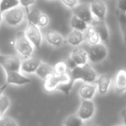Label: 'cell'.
Here are the masks:
<instances>
[{
  "instance_id": "obj_1",
  "label": "cell",
  "mask_w": 126,
  "mask_h": 126,
  "mask_svg": "<svg viewBox=\"0 0 126 126\" xmlns=\"http://www.w3.org/2000/svg\"><path fill=\"white\" fill-rule=\"evenodd\" d=\"M69 74L74 82L81 80L84 83H95L98 78L96 71L91 67V65H89V63L84 66H77L70 70Z\"/></svg>"
},
{
  "instance_id": "obj_2",
  "label": "cell",
  "mask_w": 126,
  "mask_h": 126,
  "mask_svg": "<svg viewBox=\"0 0 126 126\" xmlns=\"http://www.w3.org/2000/svg\"><path fill=\"white\" fill-rule=\"evenodd\" d=\"M13 45L16 52L26 59L31 57L34 53V49H35L32 43L27 38L24 31H19L15 35V38L13 40Z\"/></svg>"
},
{
  "instance_id": "obj_3",
  "label": "cell",
  "mask_w": 126,
  "mask_h": 126,
  "mask_svg": "<svg viewBox=\"0 0 126 126\" xmlns=\"http://www.w3.org/2000/svg\"><path fill=\"white\" fill-rule=\"evenodd\" d=\"M2 15L3 21L11 27H16L20 25L25 18L24 11L20 6L9 10Z\"/></svg>"
},
{
  "instance_id": "obj_4",
  "label": "cell",
  "mask_w": 126,
  "mask_h": 126,
  "mask_svg": "<svg viewBox=\"0 0 126 126\" xmlns=\"http://www.w3.org/2000/svg\"><path fill=\"white\" fill-rule=\"evenodd\" d=\"M70 79L71 77L69 72L62 75H59L53 73L47 79H44V88L47 92H53L54 90H57V88L61 85L67 83L70 80Z\"/></svg>"
},
{
  "instance_id": "obj_5",
  "label": "cell",
  "mask_w": 126,
  "mask_h": 126,
  "mask_svg": "<svg viewBox=\"0 0 126 126\" xmlns=\"http://www.w3.org/2000/svg\"><path fill=\"white\" fill-rule=\"evenodd\" d=\"M87 52L89 61H91L92 63H94V64L102 62L108 56V49L105 44L102 43L91 46Z\"/></svg>"
},
{
  "instance_id": "obj_6",
  "label": "cell",
  "mask_w": 126,
  "mask_h": 126,
  "mask_svg": "<svg viewBox=\"0 0 126 126\" xmlns=\"http://www.w3.org/2000/svg\"><path fill=\"white\" fill-rule=\"evenodd\" d=\"M24 32L27 38L32 43L34 47L37 49L40 48L42 44V40H43V37H42V34L40 30V28L37 25L33 24L31 23H28L27 28Z\"/></svg>"
},
{
  "instance_id": "obj_7",
  "label": "cell",
  "mask_w": 126,
  "mask_h": 126,
  "mask_svg": "<svg viewBox=\"0 0 126 126\" xmlns=\"http://www.w3.org/2000/svg\"><path fill=\"white\" fill-rule=\"evenodd\" d=\"M96 111V106L93 100L82 99L77 110V116L83 121H87L93 117Z\"/></svg>"
},
{
  "instance_id": "obj_8",
  "label": "cell",
  "mask_w": 126,
  "mask_h": 126,
  "mask_svg": "<svg viewBox=\"0 0 126 126\" xmlns=\"http://www.w3.org/2000/svg\"><path fill=\"white\" fill-rule=\"evenodd\" d=\"M71 11L74 16L83 20L88 24H91L92 22L94 20V17L92 14L91 8H90V4H79Z\"/></svg>"
},
{
  "instance_id": "obj_9",
  "label": "cell",
  "mask_w": 126,
  "mask_h": 126,
  "mask_svg": "<svg viewBox=\"0 0 126 126\" xmlns=\"http://www.w3.org/2000/svg\"><path fill=\"white\" fill-rule=\"evenodd\" d=\"M5 72V83L7 85H23L31 83V79L25 77L20 71H4Z\"/></svg>"
},
{
  "instance_id": "obj_10",
  "label": "cell",
  "mask_w": 126,
  "mask_h": 126,
  "mask_svg": "<svg viewBox=\"0 0 126 126\" xmlns=\"http://www.w3.org/2000/svg\"><path fill=\"white\" fill-rule=\"evenodd\" d=\"M92 14L94 19L105 21L107 14V7L105 1L103 0H93L90 3Z\"/></svg>"
},
{
  "instance_id": "obj_11",
  "label": "cell",
  "mask_w": 126,
  "mask_h": 126,
  "mask_svg": "<svg viewBox=\"0 0 126 126\" xmlns=\"http://www.w3.org/2000/svg\"><path fill=\"white\" fill-rule=\"evenodd\" d=\"M95 84L97 86V91L98 94L105 96L107 94L111 84V77L109 74H102L98 76Z\"/></svg>"
},
{
  "instance_id": "obj_12",
  "label": "cell",
  "mask_w": 126,
  "mask_h": 126,
  "mask_svg": "<svg viewBox=\"0 0 126 126\" xmlns=\"http://www.w3.org/2000/svg\"><path fill=\"white\" fill-rule=\"evenodd\" d=\"M113 86L117 94H123L126 92V69L117 71L114 77Z\"/></svg>"
},
{
  "instance_id": "obj_13",
  "label": "cell",
  "mask_w": 126,
  "mask_h": 126,
  "mask_svg": "<svg viewBox=\"0 0 126 126\" xmlns=\"http://www.w3.org/2000/svg\"><path fill=\"white\" fill-rule=\"evenodd\" d=\"M70 59L75 63L76 66H84L89 62L87 50L82 47H76L74 49L70 54Z\"/></svg>"
},
{
  "instance_id": "obj_14",
  "label": "cell",
  "mask_w": 126,
  "mask_h": 126,
  "mask_svg": "<svg viewBox=\"0 0 126 126\" xmlns=\"http://www.w3.org/2000/svg\"><path fill=\"white\" fill-rule=\"evenodd\" d=\"M0 65L2 66L4 71H20L21 72L22 61L17 56L4 55V60Z\"/></svg>"
},
{
  "instance_id": "obj_15",
  "label": "cell",
  "mask_w": 126,
  "mask_h": 126,
  "mask_svg": "<svg viewBox=\"0 0 126 126\" xmlns=\"http://www.w3.org/2000/svg\"><path fill=\"white\" fill-rule=\"evenodd\" d=\"M46 42L54 47H61L65 44V39L60 33L54 30H47L44 35Z\"/></svg>"
},
{
  "instance_id": "obj_16",
  "label": "cell",
  "mask_w": 126,
  "mask_h": 126,
  "mask_svg": "<svg viewBox=\"0 0 126 126\" xmlns=\"http://www.w3.org/2000/svg\"><path fill=\"white\" fill-rule=\"evenodd\" d=\"M91 25L94 27L95 30L97 33L98 34L100 37V40L103 42H108L109 39H110V32L108 30V26H107L105 21H100V20L94 19L92 22Z\"/></svg>"
},
{
  "instance_id": "obj_17",
  "label": "cell",
  "mask_w": 126,
  "mask_h": 126,
  "mask_svg": "<svg viewBox=\"0 0 126 126\" xmlns=\"http://www.w3.org/2000/svg\"><path fill=\"white\" fill-rule=\"evenodd\" d=\"M41 63H42V61L39 58L36 57L28 58V59L22 61L21 71L29 74H35V72H36L37 68L39 67Z\"/></svg>"
},
{
  "instance_id": "obj_18",
  "label": "cell",
  "mask_w": 126,
  "mask_h": 126,
  "mask_svg": "<svg viewBox=\"0 0 126 126\" xmlns=\"http://www.w3.org/2000/svg\"><path fill=\"white\" fill-rule=\"evenodd\" d=\"M78 93L81 99L93 100L97 93V86L95 83H84L79 87Z\"/></svg>"
},
{
  "instance_id": "obj_19",
  "label": "cell",
  "mask_w": 126,
  "mask_h": 126,
  "mask_svg": "<svg viewBox=\"0 0 126 126\" xmlns=\"http://www.w3.org/2000/svg\"><path fill=\"white\" fill-rule=\"evenodd\" d=\"M85 41V34L82 31L73 30L67 35V42L73 47H78Z\"/></svg>"
},
{
  "instance_id": "obj_20",
  "label": "cell",
  "mask_w": 126,
  "mask_h": 126,
  "mask_svg": "<svg viewBox=\"0 0 126 126\" xmlns=\"http://www.w3.org/2000/svg\"><path fill=\"white\" fill-rule=\"evenodd\" d=\"M84 34H85V40L87 42V43L90 46L97 45V44L100 43V42H101L99 35L97 33V31L95 30L94 27L93 25L91 24L88 25L87 29L84 32Z\"/></svg>"
},
{
  "instance_id": "obj_21",
  "label": "cell",
  "mask_w": 126,
  "mask_h": 126,
  "mask_svg": "<svg viewBox=\"0 0 126 126\" xmlns=\"http://www.w3.org/2000/svg\"><path fill=\"white\" fill-rule=\"evenodd\" d=\"M54 73V67L46 62H42L40 64L39 67L37 68L36 72H35V74L38 76L39 78H41L42 79H45L48 77L49 75Z\"/></svg>"
},
{
  "instance_id": "obj_22",
  "label": "cell",
  "mask_w": 126,
  "mask_h": 126,
  "mask_svg": "<svg viewBox=\"0 0 126 126\" xmlns=\"http://www.w3.org/2000/svg\"><path fill=\"white\" fill-rule=\"evenodd\" d=\"M116 14H117V21H118L119 28H120L121 30L123 40H124V44L126 45V13L122 12V11L117 10Z\"/></svg>"
},
{
  "instance_id": "obj_23",
  "label": "cell",
  "mask_w": 126,
  "mask_h": 126,
  "mask_svg": "<svg viewBox=\"0 0 126 126\" xmlns=\"http://www.w3.org/2000/svg\"><path fill=\"white\" fill-rule=\"evenodd\" d=\"M88 25H89L88 23H86V22L79 19V17L74 16V15H73V16L70 19V26L73 30L85 32L86 30V29H87Z\"/></svg>"
},
{
  "instance_id": "obj_24",
  "label": "cell",
  "mask_w": 126,
  "mask_h": 126,
  "mask_svg": "<svg viewBox=\"0 0 126 126\" xmlns=\"http://www.w3.org/2000/svg\"><path fill=\"white\" fill-rule=\"evenodd\" d=\"M20 6L19 0H1L0 2V12L1 14L13 8Z\"/></svg>"
},
{
  "instance_id": "obj_25",
  "label": "cell",
  "mask_w": 126,
  "mask_h": 126,
  "mask_svg": "<svg viewBox=\"0 0 126 126\" xmlns=\"http://www.w3.org/2000/svg\"><path fill=\"white\" fill-rule=\"evenodd\" d=\"M64 126H84V121L79 118L77 114H73L66 118Z\"/></svg>"
},
{
  "instance_id": "obj_26",
  "label": "cell",
  "mask_w": 126,
  "mask_h": 126,
  "mask_svg": "<svg viewBox=\"0 0 126 126\" xmlns=\"http://www.w3.org/2000/svg\"><path fill=\"white\" fill-rule=\"evenodd\" d=\"M41 14V11L37 8H33L32 10L29 11V12L27 13V16H28V20L29 23H31L33 24L37 25V23H38L39 17H40Z\"/></svg>"
},
{
  "instance_id": "obj_27",
  "label": "cell",
  "mask_w": 126,
  "mask_h": 126,
  "mask_svg": "<svg viewBox=\"0 0 126 126\" xmlns=\"http://www.w3.org/2000/svg\"><path fill=\"white\" fill-rule=\"evenodd\" d=\"M68 71V67H67V62H65V61H59L54 66V73L56 74H59V75L67 74Z\"/></svg>"
},
{
  "instance_id": "obj_28",
  "label": "cell",
  "mask_w": 126,
  "mask_h": 126,
  "mask_svg": "<svg viewBox=\"0 0 126 126\" xmlns=\"http://www.w3.org/2000/svg\"><path fill=\"white\" fill-rule=\"evenodd\" d=\"M10 105H11V101L9 98H7L5 95L0 97V118L4 117L5 111L9 109Z\"/></svg>"
},
{
  "instance_id": "obj_29",
  "label": "cell",
  "mask_w": 126,
  "mask_h": 126,
  "mask_svg": "<svg viewBox=\"0 0 126 126\" xmlns=\"http://www.w3.org/2000/svg\"><path fill=\"white\" fill-rule=\"evenodd\" d=\"M0 126H18V124L12 117H3L0 118Z\"/></svg>"
},
{
  "instance_id": "obj_30",
  "label": "cell",
  "mask_w": 126,
  "mask_h": 126,
  "mask_svg": "<svg viewBox=\"0 0 126 126\" xmlns=\"http://www.w3.org/2000/svg\"><path fill=\"white\" fill-rule=\"evenodd\" d=\"M49 23V17L47 14H44L42 13L39 17L38 23H37V26L39 28H44V27H47Z\"/></svg>"
},
{
  "instance_id": "obj_31",
  "label": "cell",
  "mask_w": 126,
  "mask_h": 126,
  "mask_svg": "<svg viewBox=\"0 0 126 126\" xmlns=\"http://www.w3.org/2000/svg\"><path fill=\"white\" fill-rule=\"evenodd\" d=\"M20 6L26 9L27 13L29 12V7L34 5L35 4V0H19Z\"/></svg>"
},
{
  "instance_id": "obj_32",
  "label": "cell",
  "mask_w": 126,
  "mask_h": 126,
  "mask_svg": "<svg viewBox=\"0 0 126 126\" xmlns=\"http://www.w3.org/2000/svg\"><path fill=\"white\" fill-rule=\"evenodd\" d=\"M61 2L64 5L70 8L71 10L79 4V0H61Z\"/></svg>"
},
{
  "instance_id": "obj_33",
  "label": "cell",
  "mask_w": 126,
  "mask_h": 126,
  "mask_svg": "<svg viewBox=\"0 0 126 126\" xmlns=\"http://www.w3.org/2000/svg\"><path fill=\"white\" fill-rule=\"evenodd\" d=\"M117 10L126 13V0H117Z\"/></svg>"
},
{
  "instance_id": "obj_34",
  "label": "cell",
  "mask_w": 126,
  "mask_h": 126,
  "mask_svg": "<svg viewBox=\"0 0 126 126\" xmlns=\"http://www.w3.org/2000/svg\"><path fill=\"white\" fill-rule=\"evenodd\" d=\"M7 86H8V85L6 84V83H5V84L1 85V86H0V97L4 95V91H5L6 88H7Z\"/></svg>"
},
{
  "instance_id": "obj_35",
  "label": "cell",
  "mask_w": 126,
  "mask_h": 126,
  "mask_svg": "<svg viewBox=\"0 0 126 126\" xmlns=\"http://www.w3.org/2000/svg\"><path fill=\"white\" fill-rule=\"evenodd\" d=\"M123 121H124V126H126V111L124 112V114H123Z\"/></svg>"
},
{
  "instance_id": "obj_36",
  "label": "cell",
  "mask_w": 126,
  "mask_h": 126,
  "mask_svg": "<svg viewBox=\"0 0 126 126\" xmlns=\"http://www.w3.org/2000/svg\"><path fill=\"white\" fill-rule=\"evenodd\" d=\"M4 55H2V54H0V64L2 63L3 60H4Z\"/></svg>"
},
{
  "instance_id": "obj_37",
  "label": "cell",
  "mask_w": 126,
  "mask_h": 126,
  "mask_svg": "<svg viewBox=\"0 0 126 126\" xmlns=\"http://www.w3.org/2000/svg\"><path fill=\"white\" fill-rule=\"evenodd\" d=\"M2 21H3V15L1 14V12H0V24H1Z\"/></svg>"
},
{
  "instance_id": "obj_38",
  "label": "cell",
  "mask_w": 126,
  "mask_h": 126,
  "mask_svg": "<svg viewBox=\"0 0 126 126\" xmlns=\"http://www.w3.org/2000/svg\"><path fill=\"white\" fill-rule=\"evenodd\" d=\"M114 126H124V125H123V124H116V125H114Z\"/></svg>"
},
{
  "instance_id": "obj_39",
  "label": "cell",
  "mask_w": 126,
  "mask_h": 126,
  "mask_svg": "<svg viewBox=\"0 0 126 126\" xmlns=\"http://www.w3.org/2000/svg\"><path fill=\"white\" fill-rule=\"evenodd\" d=\"M89 126H99V125H98V124H92V125H89Z\"/></svg>"
},
{
  "instance_id": "obj_40",
  "label": "cell",
  "mask_w": 126,
  "mask_h": 126,
  "mask_svg": "<svg viewBox=\"0 0 126 126\" xmlns=\"http://www.w3.org/2000/svg\"><path fill=\"white\" fill-rule=\"evenodd\" d=\"M103 1H106V0H103Z\"/></svg>"
},
{
  "instance_id": "obj_41",
  "label": "cell",
  "mask_w": 126,
  "mask_h": 126,
  "mask_svg": "<svg viewBox=\"0 0 126 126\" xmlns=\"http://www.w3.org/2000/svg\"><path fill=\"white\" fill-rule=\"evenodd\" d=\"M0 2H1V0H0Z\"/></svg>"
}]
</instances>
